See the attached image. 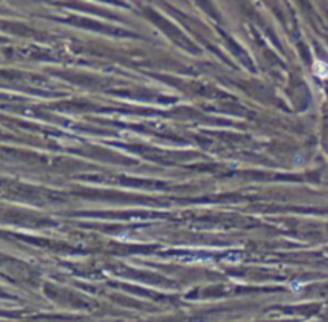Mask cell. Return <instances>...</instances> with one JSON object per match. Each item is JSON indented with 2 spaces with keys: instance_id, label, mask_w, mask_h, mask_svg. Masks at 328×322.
Wrapping results in <instances>:
<instances>
[{
  "instance_id": "cell-1",
  "label": "cell",
  "mask_w": 328,
  "mask_h": 322,
  "mask_svg": "<svg viewBox=\"0 0 328 322\" xmlns=\"http://www.w3.org/2000/svg\"><path fill=\"white\" fill-rule=\"evenodd\" d=\"M314 72H315V75H319V77H322V79L328 77V64L324 63V61H315L314 63Z\"/></svg>"
}]
</instances>
